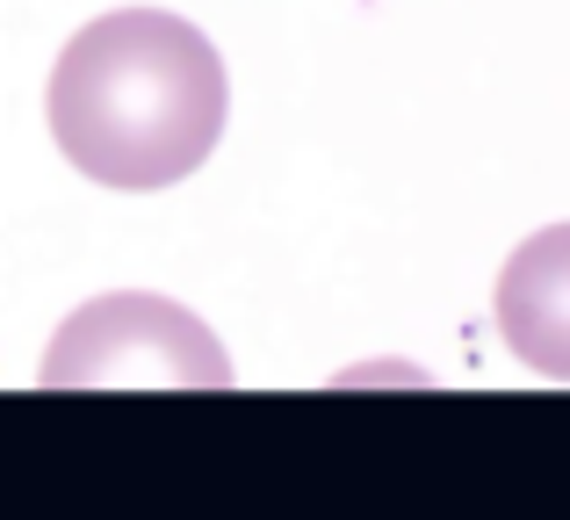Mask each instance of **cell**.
I'll return each instance as SVG.
<instances>
[{
	"mask_svg": "<svg viewBox=\"0 0 570 520\" xmlns=\"http://www.w3.org/2000/svg\"><path fill=\"white\" fill-rule=\"evenodd\" d=\"M43 124L72 174L124 196H159L203 174L224 145L232 72L188 14L109 8L51 58Z\"/></svg>",
	"mask_w": 570,
	"mask_h": 520,
	"instance_id": "1",
	"label": "cell"
},
{
	"mask_svg": "<svg viewBox=\"0 0 570 520\" xmlns=\"http://www.w3.org/2000/svg\"><path fill=\"white\" fill-rule=\"evenodd\" d=\"M37 383L43 391H224L232 354L181 296L109 290L58 318Z\"/></svg>",
	"mask_w": 570,
	"mask_h": 520,
	"instance_id": "2",
	"label": "cell"
},
{
	"mask_svg": "<svg viewBox=\"0 0 570 520\" xmlns=\"http://www.w3.org/2000/svg\"><path fill=\"white\" fill-rule=\"evenodd\" d=\"M491 318L528 376L570 383V225H542L505 254L491 282Z\"/></svg>",
	"mask_w": 570,
	"mask_h": 520,
	"instance_id": "3",
	"label": "cell"
},
{
	"mask_svg": "<svg viewBox=\"0 0 570 520\" xmlns=\"http://www.w3.org/2000/svg\"><path fill=\"white\" fill-rule=\"evenodd\" d=\"M340 391H426V369L419 362H354V369H340Z\"/></svg>",
	"mask_w": 570,
	"mask_h": 520,
	"instance_id": "4",
	"label": "cell"
}]
</instances>
